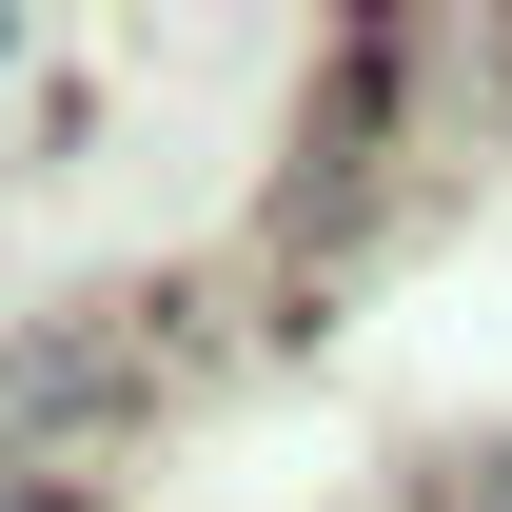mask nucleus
<instances>
[{
    "mask_svg": "<svg viewBox=\"0 0 512 512\" xmlns=\"http://www.w3.org/2000/svg\"><path fill=\"white\" fill-rule=\"evenodd\" d=\"M0 512H60V493H40V453H20V434H0Z\"/></svg>",
    "mask_w": 512,
    "mask_h": 512,
    "instance_id": "obj_1",
    "label": "nucleus"
},
{
    "mask_svg": "<svg viewBox=\"0 0 512 512\" xmlns=\"http://www.w3.org/2000/svg\"><path fill=\"white\" fill-rule=\"evenodd\" d=\"M453 512H512V453H473V473H453Z\"/></svg>",
    "mask_w": 512,
    "mask_h": 512,
    "instance_id": "obj_2",
    "label": "nucleus"
}]
</instances>
